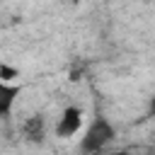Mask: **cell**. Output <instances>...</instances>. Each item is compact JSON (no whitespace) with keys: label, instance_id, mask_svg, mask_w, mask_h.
Masks as SVG:
<instances>
[{"label":"cell","instance_id":"6da1fadb","mask_svg":"<svg viewBox=\"0 0 155 155\" xmlns=\"http://www.w3.org/2000/svg\"><path fill=\"white\" fill-rule=\"evenodd\" d=\"M114 138H116L114 124H111L104 114H97V116L92 119V124L85 128L82 138H80V150H82L85 155H97V153H102Z\"/></svg>","mask_w":155,"mask_h":155},{"label":"cell","instance_id":"7a4b0ae2","mask_svg":"<svg viewBox=\"0 0 155 155\" xmlns=\"http://www.w3.org/2000/svg\"><path fill=\"white\" fill-rule=\"evenodd\" d=\"M82 124H85L82 109L75 107V104H70V107H65V109L61 111V116H58V121H56V136H58V138H73L75 133H80Z\"/></svg>","mask_w":155,"mask_h":155},{"label":"cell","instance_id":"3957f363","mask_svg":"<svg viewBox=\"0 0 155 155\" xmlns=\"http://www.w3.org/2000/svg\"><path fill=\"white\" fill-rule=\"evenodd\" d=\"M22 133L29 143H44L46 140V116L44 114H31L22 121Z\"/></svg>","mask_w":155,"mask_h":155},{"label":"cell","instance_id":"277c9868","mask_svg":"<svg viewBox=\"0 0 155 155\" xmlns=\"http://www.w3.org/2000/svg\"><path fill=\"white\" fill-rule=\"evenodd\" d=\"M19 92H22L19 85L2 82V80H0V119H5V116L12 111V107H15L17 97H19Z\"/></svg>","mask_w":155,"mask_h":155},{"label":"cell","instance_id":"5b68a950","mask_svg":"<svg viewBox=\"0 0 155 155\" xmlns=\"http://www.w3.org/2000/svg\"><path fill=\"white\" fill-rule=\"evenodd\" d=\"M17 75H19V73H17L15 68H10V65H0V80H2V82H12Z\"/></svg>","mask_w":155,"mask_h":155},{"label":"cell","instance_id":"8992f818","mask_svg":"<svg viewBox=\"0 0 155 155\" xmlns=\"http://www.w3.org/2000/svg\"><path fill=\"white\" fill-rule=\"evenodd\" d=\"M148 111H150V116H155V94L150 97V107H148Z\"/></svg>","mask_w":155,"mask_h":155},{"label":"cell","instance_id":"52a82bcc","mask_svg":"<svg viewBox=\"0 0 155 155\" xmlns=\"http://www.w3.org/2000/svg\"><path fill=\"white\" fill-rule=\"evenodd\" d=\"M116 155H128V153H116Z\"/></svg>","mask_w":155,"mask_h":155}]
</instances>
